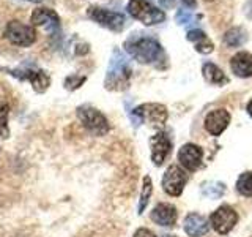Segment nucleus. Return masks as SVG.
<instances>
[{
    "label": "nucleus",
    "instance_id": "obj_1",
    "mask_svg": "<svg viewBox=\"0 0 252 237\" xmlns=\"http://www.w3.org/2000/svg\"><path fill=\"white\" fill-rule=\"evenodd\" d=\"M125 51L134 60L144 65H155L156 68H165L167 65V55L164 52V47L152 37L134 34L125 41Z\"/></svg>",
    "mask_w": 252,
    "mask_h": 237
},
{
    "label": "nucleus",
    "instance_id": "obj_2",
    "mask_svg": "<svg viewBox=\"0 0 252 237\" xmlns=\"http://www.w3.org/2000/svg\"><path fill=\"white\" fill-rule=\"evenodd\" d=\"M131 73H132V68H131L128 57H126L122 51L115 49L112 52V59H110L107 75L104 79L106 89L112 92L125 90L129 84Z\"/></svg>",
    "mask_w": 252,
    "mask_h": 237
},
{
    "label": "nucleus",
    "instance_id": "obj_3",
    "mask_svg": "<svg viewBox=\"0 0 252 237\" xmlns=\"http://www.w3.org/2000/svg\"><path fill=\"white\" fill-rule=\"evenodd\" d=\"M126 10L134 19L140 21L144 26H156L165 19V13L161 8L150 3L148 0H129Z\"/></svg>",
    "mask_w": 252,
    "mask_h": 237
},
{
    "label": "nucleus",
    "instance_id": "obj_4",
    "mask_svg": "<svg viewBox=\"0 0 252 237\" xmlns=\"http://www.w3.org/2000/svg\"><path fill=\"white\" fill-rule=\"evenodd\" d=\"M131 117L134 120V125H139L142 122H148L150 125L156 126V128H162L167 122V108L159 103H145V105H140L131 113Z\"/></svg>",
    "mask_w": 252,
    "mask_h": 237
},
{
    "label": "nucleus",
    "instance_id": "obj_5",
    "mask_svg": "<svg viewBox=\"0 0 252 237\" xmlns=\"http://www.w3.org/2000/svg\"><path fill=\"white\" fill-rule=\"evenodd\" d=\"M77 117L85 130H89L94 136H104L109 131V122L106 116L90 105H84L77 108Z\"/></svg>",
    "mask_w": 252,
    "mask_h": 237
},
{
    "label": "nucleus",
    "instance_id": "obj_6",
    "mask_svg": "<svg viewBox=\"0 0 252 237\" xmlns=\"http://www.w3.org/2000/svg\"><path fill=\"white\" fill-rule=\"evenodd\" d=\"M3 35L11 44L27 47L35 43L36 30H35V26H30V24L21 22V21H10L6 24Z\"/></svg>",
    "mask_w": 252,
    "mask_h": 237
},
{
    "label": "nucleus",
    "instance_id": "obj_7",
    "mask_svg": "<svg viewBox=\"0 0 252 237\" xmlns=\"http://www.w3.org/2000/svg\"><path fill=\"white\" fill-rule=\"evenodd\" d=\"M89 18L93 19L96 24H99L101 27H106L112 32H122L125 27V16L122 13H117L112 10H107V8H101V6H90L87 10Z\"/></svg>",
    "mask_w": 252,
    "mask_h": 237
},
{
    "label": "nucleus",
    "instance_id": "obj_8",
    "mask_svg": "<svg viewBox=\"0 0 252 237\" xmlns=\"http://www.w3.org/2000/svg\"><path fill=\"white\" fill-rule=\"evenodd\" d=\"M238 223V213L235 212L233 207L230 205H220L215 212L211 213L210 217V225L215 229L218 234H228L235 228V225Z\"/></svg>",
    "mask_w": 252,
    "mask_h": 237
},
{
    "label": "nucleus",
    "instance_id": "obj_9",
    "mask_svg": "<svg viewBox=\"0 0 252 237\" xmlns=\"http://www.w3.org/2000/svg\"><path fill=\"white\" fill-rule=\"evenodd\" d=\"M188 184V174L183 168H180L178 164H172L164 172L162 177V190L169 196H181L183 190Z\"/></svg>",
    "mask_w": 252,
    "mask_h": 237
},
{
    "label": "nucleus",
    "instance_id": "obj_10",
    "mask_svg": "<svg viewBox=\"0 0 252 237\" xmlns=\"http://www.w3.org/2000/svg\"><path fill=\"white\" fill-rule=\"evenodd\" d=\"M5 70L10 71V75L19 78V79H29L32 87H33V90L38 92V93H44L47 89H49V85H51L49 75H47L46 71L41 70V68H36V70H32V68L8 70V68H5Z\"/></svg>",
    "mask_w": 252,
    "mask_h": 237
},
{
    "label": "nucleus",
    "instance_id": "obj_11",
    "mask_svg": "<svg viewBox=\"0 0 252 237\" xmlns=\"http://www.w3.org/2000/svg\"><path fill=\"white\" fill-rule=\"evenodd\" d=\"M150 149H152V161L155 166H162L172 152V141L167 133L158 131L150 138Z\"/></svg>",
    "mask_w": 252,
    "mask_h": 237
},
{
    "label": "nucleus",
    "instance_id": "obj_12",
    "mask_svg": "<svg viewBox=\"0 0 252 237\" xmlns=\"http://www.w3.org/2000/svg\"><path fill=\"white\" fill-rule=\"evenodd\" d=\"M202 160H203V149L197 144H192V142L185 144L178 152L180 166L185 171H189V172L197 171L200 168Z\"/></svg>",
    "mask_w": 252,
    "mask_h": 237
},
{
    "label": "nucleus",
    "instance_id": "obj_13",
    "mask_svg": "<svg viewBox=\"0 0 252 237\" xmlns=\"http://www.w3.org/2000/svg\"><path fill=\"white\" fill-rule=\"evenodd\" d=\"M230 113L224 108H219V109H213L207 114L205 117V130H207L211 136H220L225 128L230 123Z\"/></svg>",
    "mask_w": 252,
    "mask_h": 237
},
{
    "label": "nucleus",
    "instance_id": "obj_14",
    "mask_svg": "<svg viewBox=\"0 0 252 237\" xmlns=\"http://www.w3.org/2000/svg\"><path fill=\"white\" fill-rule=\"evenodd\" d=\"M32 26H38V27H44L47 32L51 34H55L60 29V18L59 14L55 13L51 8L46 6H38L32 13Z\"/></svg>",
    "mask_w": 252,
    "mask_h": 237
},
{
    "label": "nucleus",
    "instance_id": "obj_15",
    "mask_svg": "<svg viewBox=\"0 0 252 237\" xmlns=\"http://www.w3.org/2000/svg\"><path fill=\"white\" fill-rule=\"evenodd\" d=\"M177 218H178L177 207L172 204H167V202H159L152 212V220L159 226L172 228L177 223Z\"/></svg>",
    "mask_w": 252,
    "mask_h": 237
},
{
    "label": "nucleus",
    "instance_id": "obj_16",
    "mask_svg": "<svg viewBox=\"0 0 252 237\" xmlns=\"http://www.w3.org/2000/svg\"><path fill=\"white\" fill-rule=\"evenodd\" d=\"M183 228L189 237H202L208 233L210 225H208V220L205 218L203 215L197 212L192 213H188L185 221H183Z\"/></svg>",
    "mask_w": 252,
    "mask_h": 237
},
{
    "label": "nucleus",
    "instance_id": "obj_17",
    "mask_svg": "<svg viewBox=\"0 0 252 237\" xmlns=\"http://www.w3.org/2000/svg\"><path fill=\"white\" fill-rule=\"evenodd\" d=\"M232 73L238 78H252V54L246 51L236 52L230 59Z\"/></svg>",
    "mask_w": 252,
    "mask_h": 237
},
{
    "label": "nucleus",
    "instance_id": "obj_18",
    "mask_svg": "<svg viewBox=\"0 0 252 237\" xmlns=\"http://www.w3.org/2000/svg\"><path fill=\"white\" fill-rule=\"evenodd\" d=\"M186 38L189 40L191 43H194V47L197 52L200 54H211L213 49H215V44H213L211 40L207 37V34H205L203 30L200 29H192L188 32Z\"/></svg>",
    "mask_w": 252,
    "mask_h": 237
},
{
    "label": "nucleus",
    "instance_id": "obj_19",
    "mask_svg": "<svg viewBox=\"0 0 252 237\" xmlns=\"http://www.w3.org/2000/svg\"><path fill=\"white\" fill-rule=\"evenodd\" d=\"M202 75H203L205 81H207L208 84H213V85L222 87V85H225L228 82V78L225 76L224 71L220 70L218 65H215L213 62H205L203 63Z\"/></svg>",
    "mask_w": 252,
    "mask_h": 237
},
{
    "label": "nucleus",
    "instance_id": "obj_20",
    "mask_svg": "<svg viewBox=\"0 0 252 237\" xmlns=\"http://www.w3.org/2000/svg\"><path fill=\"white\" fill-rule=\"evenodd\" d=\"M222 41L227 47H240L248 41V32L243 27H232L224 34Z\"/></svg>",
    "mask_w": 252,
    "mask_h": 237
},
{
    "label": "nucleus",
    "instance_id": "obj_21",
    "mask_svg": "<svg viewBox=\"0 0 252 237\" xmlns=\"http://www.w3.org/2000/svg\"><path fill=\"white\" fill-rule=\"evenodd\" d=\"M236 192L246 198H252V171L243 172L238 177V180H236Z\"/></svg>",
    "mask_w": 252,
    "mask_h": 237
},
{
    "label": "nucleus",
    "instance_id": "obj_22",
    "mask_svg": "<svg viewBox=\"0 0 252 237\" xmlns=\"http://www.w3.org/2000/svg\"><path fill=\"white\" fill-rule=\"evenodd\" d=\"M153 195V184L150 176L144 177V184H142V193H140V201H139V213H142L148 205L150 198Z\"/></svg>",
    "mask_w": 252,
    "mask_h": 237
},
{
    "label": "nucleus",
    "instance_id": "obj_23",
    "mask_svg": "<svg viewBox=\"0 0 252 237\" xmlns=\"http://www.w3.org/2000/svg\"><path fill=\"white\" fill-rule=\"evenodd\" d=\"M8 113H10V106L5 100L0 98V139H6L10 136V130H8Z\"/></svg>",
    "mask_w": 252,
    "mask_h": 237
},
{
    "label": "nucleus",
    "instance_id": "obj_24",
    "mask_svg": "<svg viewBox=\"0 0 252 237\" xmlns=\"http://www.w3.org/2000/svg\"><path fill=\"white\" fill-rule=\"evenodd\" d=\"M87 81L85 76H79V75H69L66 79H65V87L68 90H76L79 89L84 82Z\"/></svg>",
    "mask_w": 252,
    "mask_h": 237
},
{
    "label": "nucleus",
    "instance_id": "obj_25",
    "mask_svg": "<svg viewBox=\"0 0 252 237\" xmlns=\"http://www.w3.org/2000/svg\"><path fill=\"white\" fill-rule=\"evenodd\" d=\"M195 19H199V16H194L192 13H189L186 10H178L177 13V22L181 24V26H185L188 22H192Z\"/></svg>",
    "mask_w": 252,
    "mask_h": 237
},
{
    "label": "nucleus",
    "instance_id": "obj_26",
    "mask_svg": "<svg viewBox=\"0 0 252 237\" xmlns=\"http://www.w3.org/2000/svg\"><path fill=\"white\" fill-rule=\"evenodd\" d=\"M132 237H158L153 231H150L147 228H139L136 233H134Z\"/></svg>",
    "mask_w": 252,
    "mask_h": 237
},
{
    "label": "nucleus",
    "instance_id": "obj_27",
    "mask_svg": "<svg viewBox=\"0 0 252 237\" xmlns=\"http://www.w3.org/2000/svg\"><path fill=\"white\" fill-rule=\"evenodd\" d=\"M244 14H246L249 19H252V0H248V2L244 3Z\"/></svg>",
    "mask_w": 252,
    "mask_h": 237
},
{
    "label": "nucleus",
    "instance_id": "obj_28",
    "mask_svg": "<svg viewBox=\"0 0 252 237\" xmlns=\"http://www.w3.org/2000/svg\"><path fill=\"white\" fill-rule=\"evenodd\" d=\"M159 3L162 8H172L175 5V0H159Z\"/></svg>",
    "mask_w": 252,
    "mask_h": 237
},
{
    "label": "nucleus",
    "instance_id": "obj_29",
    "mask_svg": "<svg viewBox=\"0 0 252 237\" xmlns=\"http://www.w3.org/2000/svg\"><path fill=\"white\" fill-rule=\"evenodd\" d=\"M183 3L189 8H195L197 6V0H183Z\"/></svg>",
    "mask_w": 252,
    "mask_h": 237
},
{
    "label": "nucleus",
    "instance_id": "obj_30",
    "mask_svg": "<svg viewBox=\"0 0 252 237\" xmlns=\"http://www.w3.org/2000/svg\"><path fill=\"white\" fill-rule=\"evenodd\" d=\"M246 111H248V114H249V116L252 117V100H251V101L248 103V106H246Z\"/></svg>",
    "mask_w": 252,
    "mask_h": 237
},
{
    "label": "nucleus",
    "instance_id": "obj_31",
    "mask_svg": "<svg viewBox=\"0 0 252 237\" xmlns=\"http://www.w3.org/2000/svg\"><path fill=\"white\" fill-rule=\"evenodd\" d=\"M29 2H35V3H39V2H43V0H29Z\"/></svg>",
    "mask_w": 252,
    "mask_h": 237
}]
</instances>
